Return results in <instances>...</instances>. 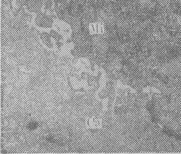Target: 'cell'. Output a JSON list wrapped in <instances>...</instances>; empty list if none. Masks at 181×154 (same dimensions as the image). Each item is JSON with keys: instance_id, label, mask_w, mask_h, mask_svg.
I'll list each match as a JSON object with an SVG mask.
<instances>
[{"instance_id": "1", "label": "cell", "mask_w": 181, "mask_h": 154, "mask_svg": "<svg viewBox=\"0 0 181 154\" xmlns=\"http://www.w3.org/2000/svg\"><path fill=\"white\" fill-rule=\"evenodd\" d=\"M36 21L38 26L43 28L50 27L53 24L52 19L47 15L43 14L38 15L36 17Z\"/></svg>"}, {"instance_id": "2", "label": "cell", "mask_w": 181, "mask_h": 154, "mask_svg": "<svg viewBox=\"0 0 181 154\" xmlns=\"http://www.w3.org/2000/svg\"><path fill=\"white\" fill-rule=\"evenodd\" d=\"M42 37H43V38H42V40H43L44 41H45V42H46L47 45H52V44H51V40H50L49 38L48 37V36H47V34H46H46H43Z\"/></svg>"}]
</instances>
